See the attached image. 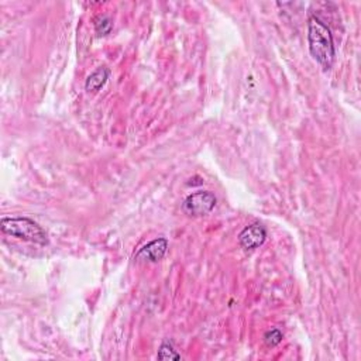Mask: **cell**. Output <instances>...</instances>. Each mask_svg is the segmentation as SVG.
I'll return each mask as SVG.
<instances>
[{
  "label": "cell",
  "mask_w": 361,
  "mask_h": 361,
  "mask_svg": "<svg viewBox=\"0 0 361 361\" xmlns=\"http://www.w3.org/2000/svg\"><path fill=\"white\" fill-rule=\"evenodd\" d=\"M307 43L315 61L325 69H330L336 60V48L330 29L318 16H311L307 20Z\"/></svg>",
  "instance_id": "6da1fadb"
},
{
  "label": "cell",
  "mask_w": 361,
  "mask_h": 361,
  "mask_svg": "<svg viewBox=\"0 0 361 361\" xmlns=\"http://www.w3.org/2000/svg\"><path fill=\"white\" fill-rule=\"evenodd\" d=\"M0 229L5 235L36 243L40 246L48 244V236L45 230L30 218H3L0 220Z\"/></svg>",
  "instance_id": "7a4b0ae2"
},
{
  "label": "cell",
  "mask_w": 361,
  "mask_h": 361,
  "mask_svg": "<svg viewBox=\"0 0 361 361\" xmlns=\"http://www.w3.org/2000/svg\"><path fill=\"white\" fill-rule=\"evenodd\" d=\"M218 203L215 194L211 191H198L187 196L183 203V211L185 215L192 218H202L209 215Z\"/></svg>",
  "instance_id": "3957f363"
},
{
  "label": "cell",
  "mask_w": 361,
  "mask_h": 361,
  "mask_svg": "<svg viewBox=\"0 0 361 361\" xmlns=\"http://www.w3.org/2000/svg\"><path fill=\"white\" fill-rule=\"evenodd\" d=\"M168 251V240L165 237H159L143 246L135 255L137 263H159L161 261Z\"/></svg>",
  "instance_id": "277c9868"
},
{
  "label": "cell",
  "mask_w": 361,
  "mask_h": 361,
  "mask_svg": "<svg viewBox=\"0 0 361 361\" xmlns=\"http://www.w3.org/2000/svg\"><path fill=\"white\" fill-rule=\"evenodd\" d=\"M267 239V230L261 223H253L246 226L239 235V243L244 250H255L264 244Z\"/></svg>",
  "instance_id": "5b68a950"
},
{
  "label": "cell",
  "mask_w": 361,
  "mask_h": 361,
  "mask_svg": "<svg viewBox=\"0 0 361 361\" xmlns=\"http://www.w3.org/2000/svg\"><path fill=\"white\" fill-rule=\"evenodd\" d=\"M109 76H110V71L106 67H99L88 76V80L85 82V89L88 92L100 91L103 86L106 85Z\"/></svg>",
  "instance_id": "8992f818"
},
{
  "label": "cell",
  "mask_w": 361,
  "mask_h": 361,
  "mask_svg": "<svg viewBox=\"0 0 361 361\" xmlns=\"http://www.w3.org/2000/svg\"><path fill=\"white\" fill-rule=\"evenodd\" d=\"M113 29V21L110 20V17L108 16H100L96 19L95 21V32L97 34V37H103V36H108Z\"/></svg>",
  "instance_id": "52a82bcc"
},
{
  "label": "cell",
  "mask_w": 361,
  "mask_h": 361,
  "mask_svg": "<svg viewBox=\"0 0 361 361\" xmlns=\"http://www.w3.org/2000/svg\"><path fill=\"white\" fill-rule=\"evenodd\" d=\"M157 358L159 360H180V354L176 353L171 342H164L159 349Z\"/></svg>",
  "instance_id": "ba28073f"
},
{
  "label": "cell",
  "mask_w": 361,
  "mask_h": 361,
  "mask_svg": "<svg viewBox=\"0 0 361 361\" xmlns=\"http://www.w3.org/2000/svg\"><path fill=\"white\" fill-rule=\"evenodd\" d=\"M283 339V333L279 329H271L268 331H266L264 334V343L268 347H275L278 346Z\"/></svg>",
  "instance_id": "9c48e42d"
}]
</instances>
